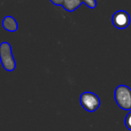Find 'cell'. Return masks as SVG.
Segmentation results:
<instances>
[{"label":"cell","instance_id":"6da1fadb","mask_svg":"<svg viewBox=\"0 0 131 131\" xmlns=\"http://www.w3.org/2000/svg\"><path fill=\"white\" fill-rule=\"evenodd\" d=\"M0 62L2 67L7 71L11 72L16 69V62L9 42L5 41L0 44Z\"/></svg>","mask_w":131,"mask_h":131},{"label":"cell","instance_id":"7a4b0ae2","mask_svg":"<svg viewBox=\"0 0 131 131\" xmlns=\"http://www.w3.org/2000/svg\"><path fill=\"white\" fill-rule=\"evenodd\" d=\"M116 104L124 111H131V88L126 85H119L114 90Z\"/></svg>","mask_w":131,"mask_h":131},{"label":"cell","instance_id":"3957f363","mask_svg":"<svg viewBox=\"0 0 131 131\" xmlns=\"http://www.w3.org/2000/svg\"><path fill=\"white\" fill-rule=\"evenodd\" d=\"M79 103L81 106L89 112H94L99 108L101 104L98 95L92 92H84L79 97Z\"/></svg>","mask_w":131,"mask_h":131},{"label":"cell","instance_id":"277c9868","mask_svg":"<svg viewBox=\"0 0 131 131\" xmlns=\"http://www.w3.org/2000/svg\"><path fill=\"white\" fill-rule=\"evenodd\" d=\"M112 21L115 28L119 29H125L129 26L131 18L128 12L125 10H119L113 14Z\"/></svg>","mask_w":131,"mask_h":131},{"label":"cell","instance_id":"5b68a950","mask_svg":"<svg viewBox=\"0 0 131 131\" xmlns=\"http://www.w3.org/2000/svg\"><path fill=\"white\" fill-rule=\"evenodd\" d=\"M2 26L5 30L9 31V32H15L18 30V28H19L17 21L12 15H6L5 17H4L3 21H2Z\"/></svg>","mask_w":131,"mask_h":131},{"label":"cell","instance_id":"8992f818","mask_svg":"<svg viewBox=\"0 0 131 131\" xmlns=\"http://www.w3.org/2000/svg\"><path fill=\"white\" fill-rule=\"evenodd\" d=\"M82 4L81 0H63L62 6L68 12H74Z\"/></svg>","mask_w":131,"mask_h":131},{"label":"cell","instance_id":"52a82bcc","mask_svg":"<svg viewBox=\"0 0 131 131\" xmlns=\"http://www.w3.org/2000/svg\"><path fill=\"white\" fill-rule=\"evenodd\" d=\"M83 4L86 5L88 8L90 9H95L97 6V2L96 0H81Z\"/></svg>","mask_w":131,"mask_h":131},{"label":"cell","instance_id":"ba28073f","mask_svg":"<svg viewBox=\"0 0 131 131\" xmlns=\"http://www.w3.org/2000/svg\"><path fill=\"white\" fill-rule=\"evenodd\" d=\"M125 125H126L127 128L131 131V111L126 115V118H125Z\"/></svg>","mask_w":131,"mask_h":131},{"label":"cell","instance_id":"9c48e42d","mask_svg":"<svg viewBox=\"0 0 131 131\" xmlns=\"http://www.w3.org/2000/svg\"><path fill=\"white\" fill-rule=\"evenodd\" d=\"M50 1L51 3L54 5H57V6H62V3H63V0H50Z\"/></svg>","mask_w":131,"mask_h":131}]
</instances>
